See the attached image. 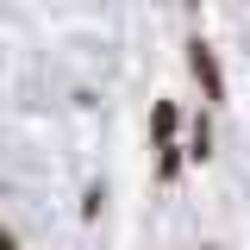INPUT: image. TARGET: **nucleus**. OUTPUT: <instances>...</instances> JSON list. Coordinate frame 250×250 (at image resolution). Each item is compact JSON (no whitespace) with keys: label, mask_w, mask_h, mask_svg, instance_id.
<instances>
[{"label":"nucleus","mask_w":250,"mask_h":250,"mask_svg":"<svg viewBox=\"0 0 250 250\" xmlns=\"http://www.w3.org/2000/svg\"><path fill=\"white\" fill-rule=\"evenodd\" d=\"M156 150H163V156H156V175H163V182H175V175H182V163H188V150H182V144H156Z\"/></svg>","instance_id":"4"},{"label":"nucleus","mask_w":250,"mask_h":250,"mask_svg":"<svg viewBox=\"0 0 250 250\" xmlns=\"http://www.w3.org/2000/svg\"><path fill=\"white\" fill-rule=\"evenodd\" d=\"M100 200H106V194H100V188H88V194H82V219H100Z\"/></svg>","instance_id":"5"},{"label":"nucleus","mask_w":250,"mask_h":250,"mask_svg":"<svg viewBox=\"0 0 250 250\" xmlns=\"http://www.w3.org/2000/svg\"><path fill=\"white\" fill-rule=\"evenodd\" d=\"M188 69H194V82H200V100H207V106H225V69H219V50L207 38L188 44Z\"/></svg>","instance_id":"1"},{"label":"nucleus","mask_w":250,"mask_h":250,"mask_svg":"<svg viewBox=\"0 0 250 250\" xmlns=\"http://www.w3.org/2000/svg\"><path fill=\"white\" fill-rule=\"evenodd\" d=\"M175 125H182V106H175V100H156V106H150V131H156V144H175Z\"/></svg>","instance_id":"2"},{"label":"nucleus","mask_w":250,"mask_h":250,"mask_svg":"<svg viewBox=\"0 0 250 250\" xmlns=\"http://www.w3.org/2000/svg\"><path fill=\"white\" fill-rule=\"evenodd\" d=\"M207 250H213V244H207Z\"/></svg>","instance_id":"6"},{"label":"nucleus","mask_w":250,"mask_h":250,"mask_svg":"<svg viewBox=\"0 0 250 250\" xmlns=\"http://www.w3.org/2000/svg\"><path fill=\"white\" fill-rule=\"evenodd\" d=\"M207 156H213V125L194 119V131H188V163H207Z\"/></svg>","instance_id":"3"}]
</instances>
